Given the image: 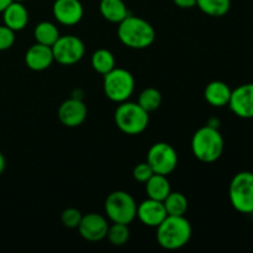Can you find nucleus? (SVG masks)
<instances>
[{
	"label": "nucleus",
	"mask_w": 253,
	"mask_h": 253,
	"mask_svg": "<svg viewBox=\"0 0 253 253\" xmlns=\"http://www.w3.org/2000/svg\"><path fill=\"white\" fill-rule=\"evenodd\" d=\"M118 37L128 48L145 49L155 42L156 30L142 17L128 15L119 24Z\"/></svg>",
	"instance_id": "nucleus-1"
},
{
	"label": "nucleus",
	"mask_w": 253,
	"mask_h": 253,
	"mask_svg": "<svg viewBox=\"0 0 253 253\" xmlns=\"http://www.w3.org/2000/svg\"><path fill=\"white\" fill-rule=\"evenodd\" d=\"M156 229L158 245L168 251L182 249L192 237V225L185 216L167 215V217Z\"/></svg>",
	"instance_id": "nucleus-2"
},
{
	"label": "nucleus",
	"mask_w": 253,
	"mask_h": 253,
	"mask_svg": "<svg viewBox=\"0 0 253 253\" xmlns=\"http://www.w3.org/2000/svg\"><path fill=\"white\" fill-rule=\"evenodd\" d=\"M224 138L216 127L207 125L195 131L192 138V152L195 158L204 163H212L224 152Z\"/></svg>",
	"instance_id": "nucleus-3"
},
{
	"label": "nucleus",
	"mask_w": 253,
	"mask_h": 253,
	"mask_svg": "<svg viewBox=\"0 0 253 253\" xmlns=\"http://www.w3.org/2000/svg\"><path fill=\"white\" fill-rule=\"evenodd\" d=\"M115 124L121 132L130 136L142 133L147 128L150 123V115L145 109L141 108L137 103L124 101L116 108Z\"/></svg>",
	"instance_id": "nucleus-4"
},
{
	"label": "nucleus",
	"mask_w": 253,
	"mask_h": 253,
	"mask_svg": "<svg viewBox=\"0 0 253 253\" xmlns=\"http://www.w3.org/2000/svg\"><path fill=\"white\" fill-rule=\"evenodd\" d=\"M104 210L111 222L130 225L136 219L137 204L130 193L115 190L105 199Z\"/></svg>",
	"instance_id": "nucleus-5"
},
{
	"label": "nucleus",
	"mask_w": 253,
	"mask_h": 253,
	"mask_svg": "<svg viewBox=\"0 0 253 253\" xmlns=\"http://www.w3.org/2000/svg\"><path fill=\"white\" fill-rule=\"evenodd\" d=\"M104 93L114 103H124L131 98L135 90V78L124 68H115L104 76Z\"/></svg>",
	"instance_id": "nucleus-6"
},
{
	"label": "nucleus",
	"mask_w": 253,
	"mask_h": 253,
	"mask_svg": "<svg viewBox=\"0 0 253 253\" xmlns=\"http://www.w3.org/2000/svg\"><path fill=\"white\" fill-rule=\"evenodd\" d=\"M229 198L231 205L242 214L253 212V173L240 172L230 183Z\"/></svg>",
	"instance_id": "nucleus-7"
},
{
	"label": "nucleus",
	"mask_w": 253,
	"mask_h": 253,
	"mask_svg": "<svg viewBox=\"0 0 253 253\" xmlns=\"http://www.w3.org/2000/svg\"><path fill=\"white\" fill-rule=\"evenodd\" d=\"M51 48L54 62L62 66H73L78 63L85 54L84 42L73 35L59 36Z\"/></svg>",
	"instance_id": "nucleus-8"
},
{
	"label": "nucleus",
	"mask_w": 253,
	"mask_h": 253,
	"mask_svg": "<svg viewBox=\"0 0 253 253\" xmlns=\"http://www.w3.org/2000/svg\"><path fill=\"white\" fill-rule=\"evenodd\" d=\"M146 162L156 174L169 175L178 166L177 151L169 143L157 142L148 150Z\"/></svg>",
	"instance_id": "nucleus-9"
},
{
	"label": "nucleus",
	"mask_w": 253,
	"mask_h": 253,
	"mask_svg": "<svg viewBox=\"0 0 253 253\" xmlns=\"http://www.w3.org/2000/svg\"><path fill=\"white\" fill-rule=\"evenodd\" d=\"M77 229L84 240L89 242H99L106 239L109 222L101 214L89 212L83 215Z\"/></svg>",
	"instance_id": "nucleus-10"
},
{
	"label": "nucleus",
	"mask_w": 253,
	"mask_h": 253,
	"mask_svg": "<svg viewBox=\"0 0 253 253\" xmlns=\"http://www.w3.org/2000/svg\"><path fill=\"white\" fill-rule=\"evenodd\" d=\"M52 14L58 24L74 26L83 19L84 7L81 0H54Z\"/></svg>",
	"instance_id": "nucleus-11"
},
{
	"label": "nucleus",
	"mask_w": 253,
	"mask_h": 253,
	"mask_svg": "<svg viewBox=\"0 0 253 253\" xmlns=\"http://www.w3.org/2000/svg\"><path fill=\"white\" fill-rule=\"evenodd\" d=\"M88 109L82 99H67L59 105L58 119L66 127H78L85 121Z\"/></svg>",
	"instance_id": "nucleus-12"
},
{
	"label": "nucleus",
	"mask_w": 253,
	"mask_h": 253,
	"mask_svg": "<svg viewBox=\"0 0 253 253\" xmlns=\"http://www.w3.org/2000/svg\"><path fill=\"white\" fill-rule=\"evenodd\" d=\"M229 106L241 119H253V83L242 84L234 89Z\"/></svg>",
	"instance_id": "nucleus-13"
},
{
	"label": "nucleus",
	"mask_w": 253,
	"mask_h": 253,
	"mask_svg": "<svg viewBox=\"0 0 253 253\" xmlns=\"http://www.w3.org/2000/svg\"><path fill=\"white\" fill-rule=\"evenodd\" d=\"M167 215L163 202L150 198L140 203L136 211V217L148 227H157L167 217Z\"/></svg>",
	"instance_id": "nucleus-14"
},
{
	"label": "nucleus",
	"mask_w": 253,
	"mask_h": 253,
	"mask_svg": "<svg viewBox=\"0 0 253 253\" xmlns=\"http://www.w3.org/2000/svg\"><path fill=\"white\" fill-rule=\"evenodd\" d=\"M54 62L52 48L41 43H35L30 47L25 54V63L27 68L35 72H42L49 68Z\"/></svg>",
	"instance_id": "nucleus-15"
},
{
	"label": "nucleus",
	"mask_w": 253,
	"mask_h": 253,
	"mask_svg": "<svg viewBox=\"0 0 253 253\" xmlns=\"http://www.w3.org/2000/svg\"><path fill=\"white\" fill-rule=\"evenodd\" d=\"M1 14L5 26L15 32L24 30L29 24V11L24 2L11 1Z\"/></svg>",
	"instance_id": "nucleus-16"
},
{
	"label": "nucleus",
	"mask_w": 253,
	"mask_h": 253,
	"mask_svg": "<svg viewBox=\"0 0 253 253\" xmlns=\"http://www.w3.org/2000/svg\"><path fill=\"white\" fill-rule=\"evenodd\" d=\"M232 90L225 82L212 81L205 86L204 98L208 103L215 108L229 105Z\"/></svg>",
	"instance_id": "nucleus-17"
},
{
	"label": "nucleus",
	"mask_w": 253,
	"mask_h": 253,
	"mask_svg": "<svg viewBox=\"0 0 253 253\" xmlns=\"http://www.w3.org/2000/svg\"><path fill=\"white\" fill-rule=\"evenodd\" d=\"M99 10L101 16L106 21L113 24H120L125 17L130 15L124 0H100Z\"/></svg>",
	"instance_id": "nucleus-18"
},
{
	"label": "nucleus",
	"mask_w": 253,
	"mask_h": 253,
	"mask_svg": "<svg viewBox=\"0 0 253 253\" xmlns=\"http://www.w3.org/2000/svg\"><path fill=\"white\" fill-rule=\"evenodd\" d=\"M145 187L147 197L150 199L160 200V202H163L167 195L172 192L167 175L156 174V173L145 183Z\"/></svg>",
	"instance_id": "nucleus-19"
},
{
	"label": "nucleus",
	"mask_w": 253,
	"mask_h": 253,
	"mask_svg": "<svg viewBox=\"0 0 253 253\" xmlns=\"http://www.w3.org/2000/svg\"><path fill=\"white\" fill-rule=\"evenodd\" d=\"M90 64L96 73L105 76L110 71H113L116 66V59L113 52L106 48L96 49L90 59Z\"/></svg>",
	"instance_id": "nucleus-20"
},
{
	"label": "nucleus",
	"mask_w": 253,
	"mask_h": 253,
	"mask_svg": "<svg viewBox=\"0 0 253 253\" xmlns=\"http://www.w3.org/2000/svg\"><path fill=\"white\" fill-rule=\"evenodd\" d=\"M59 35L58 27L56 24L51 21H42L37 24V26L34 30V37L37 43L44 44V46H53L54 42L58 40Z\"/></svg>",
	"instance_id": "nucleus-21"
},
{
	"label": "nucleus",
	"mask_w": 253,
	"mask_h": 253,
	"mask_svg": "<svg viewBox=\"0 0 253 253\" xmlns=\"http://www.w3.org/2000/svg\"><path fill=\"white\" fill-rule=\"evenodd\" d=\"M163 204L167 214L172 216H184L188 210V199L180 192H170Z\"/></svg>",
	"instance_id": "nucleus-22"
},
{
	"label": "nucleus",
	"mask_w": 253,
	"mask_h": 253,
	"mask_svg": "<svg viewBox=\"0 0 253 253\" xmlns=\"http://www.w3.org/2000/svg\"><path fill=\"white\" fill-rule=\"evenodd\" d=\"M197 6L209 16L221 17L230 11L231 0H197Z\"/></svg>",
	"instance_id": "nucleus-23"
},
{
	"label": "nucleus",
	"mask_w": 253,
	"mask_h": 253,
	"mask_svg": "<svg viewBox=\"0 0 253 253\" xmlns=\"http://www.w3.org/2000/svg\"><path fill=\"white\" fill-rule=\"evenodd\" d=\"M137 104L148 114L157 110L162 104V94L156 88H146L138 95Z\"/></svg>",
	"instance_id": "nucleus-24"
},
{
	"label": "nucleus",
	"mask_w": 253,
	"mask_h": 253,
	"mask_svg": "<svg viewBox=\"0 0 253 253\" xmlns=\"http://www.w3.org/2000/svg\"><path fill=\"white\" fill-rule=\"evenodd\" d=\"M106 239L109 240V242H110L113 246H124V245H126L127 244L128 239H130L128 225L113 222L111 226L109 225Z\"/></svg>",
	"instance_id": "nucleus-25"
},
{
	"label": "nucleus",
	"mask_w": 253,
	"mask_h": 253,
	"mask_svg": "<svg viewBox=\"0 0 253 253\" xmlns=\"http://www.w3.org/2000/svg\"><path fill=\"white\" fill-rule=\"evenodd\" d=\"M82 217H83V215H82V212L78 209L68 208V209H64L62 211L61 221L68 229H77L79 222H81Z\"/></svg>",
	"instance_id": "nucleus-26"
},
{
	"label": "nucleus",
	"mask_w": 253,
	"mask_h": 253,
	"mask_svg": "<svg viewBox=\"0 0 253 253\" xmlns=\"http://www.w3.org/2000/svg\"><path fill=\"white\" fill-rule=\"evenodd\" d=\"M153 174H155V172H153V169L151 168V166L148 165L147 162L138 163L132 170L133 179L138 183H143V184H145Z\"/></svg>",
	"instance_id": "nucleus-27"
},
{
	"label": "nucleus",
	"mask_w": 253,
	"mask_h": 253,
	"mask_svg": "<svg viewBox=\"0 0 253 253\" xmlns=\"http://www.w3.org/2000/svg\"><path fill=\"white\" fill-rule=\"evenodd\" d=\"M15 43V31L5 25L0 26V51H6L11 48Z\"/></svg>",
	"instance_id": "nucleus-28"
},
{
	"label": "nucleus",
	"mask_w": 253,
	"mask_h": 253,
	"mask_svg": "<svg viewBox=\"0 0 253 253\" xmlns=\"http://www.w3.org/2000/svg\"><path fill=\"white\" fill-rule=\"evenodd\" d=\"M173 2L180 9H192L197 6V0H173Z\"/></svg>",
	"instance_id": "nucleus-29"
},
{
	"label": "nucleus",
	"mask_w": 253,
	"mask_h": 253,
	"mask_svg": "<svg viewBox=\"0 0 253 253\" xmlns=\"http://www.w3.org/2000/svg\"><path fill=\"white\" fill-rule=\"evenodd\" d=\"M5 166H6V162H5V157L1 152H0V175L2 174V172L5 170Z\"/></svg>",
	"instance_id": "nucleus-30"
},
{
	"label": "nucleus",
	"mask_w": 253,
	"mask_h": 253,
	"mask_svg": "<svg viewBox=\"0 0 253 253\" xmlns=\"http://www.w3.org/2000/svg\"><path fill=\"white\" fill-rule=\"evenodd\" d=\"M11 1L12 0H0V12L4 11V10L6 9L7 5H9Z\"/></svg>",
	"instance_id": "nucleus-31"
},
{
	"label": "nucleus",
	"mask_w": 253,
	"mask_h": 253,
	"mask_svg": "<svg viewBox=\"0 0 253 253\" xmlns=\"http://www.w3.org/2000/svg\"><path fill=\"white\" fill-rule=\"evenodd\" d=\"M12 1H17V2H24V1H26V0H12Z\"/></svg>",
	"instance_id": "nucleus-32"
},
{
	"label": "nucleus",
	"mask_w": 253,
	"mask_h": 253,
	"mask_svg": "<svg viewBox=\"0 0 253 253\" xmlns=\"http://www.w3.org/2000/svg\"><path fill=\"white\" fill-rule=\"evenodd\" d=\"M252 215H253V212H252Z\"/></svg>",
	"instance_id": "nucleus-33"
}]
</instances>
